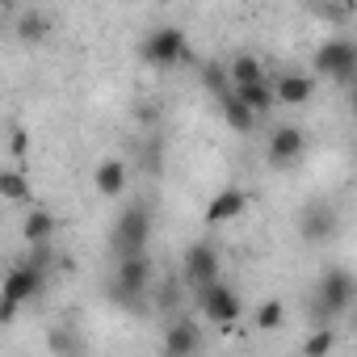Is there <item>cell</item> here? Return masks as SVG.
<instances>
[{
	"label": "cell",
	"instance_id": "obj_1",
	"mask_svg": "<svg viewBox=\"0 0 357 357\" xmlns=\"http://www.w3.org/2000/svg\"><path fill=\"white\" fill-rule=\"evenodd\" d=\"M353 303H357V278H353L349 269L332 265V269L319 278V286H315V319L332 324L336 315H349Z\"/></svg>",
	"mask_w": 357,
	"mask_h": 357
},
{
	"label": "cell",
	"instance_id": "obj_2",
	"mask_svg": "<svg viewBox=\"0 0 357 357\" xmlns=\"http://www.w3.org/2000/svg\"><path fill=\"white\" fill-rule=\"evenodd\" d=\"M147 240H151V211H147L143 202H135V206H126V211L118 215L109 244H114L118 261H126V257H143V252H147Z\"/></svg>",
	"mask_w": 357,
	"mask_h": 357
},
{
	"label": "cell",
	"instance_id": "obj_3",
	"mask_svg": "<svg viewBox=\"0 0 357 357\" xmlns=\"http://www.w3.org/2000/svg\"><path fill=\"white\" fill-rule=\"evenodd\" d=\"M185 55H190V43H185L181 26H155L139 43V59L151 63V68H172V63H181Z\"/></svg>",
	"mask_w": 357,
	"mask_h": 357
},
{
	"label": "cell",
	"instance_id": "obj_4",
	"mask_svg": "<svg viewBox=\"0 0 357 357\" xmlns=\"http://www.w3.org/2000/svg\"><path fill=\"white\" fill-rule=\"evenodd\" d=\"M315 72L328 80H357V43L344 34H332L328 43H319L315 51Z\"/></svg>",
	"mask_w": 357,
	"mask_h": 357
},
{
	"label": "cell",
	"instance_id": "obj_5",
	"mask_svg": "<svg viewBox=\"0 0 357 357\" xmlns=\"http://www.w3.org/2000/svg\"><path fill=\"white\" fill-rule=\"evenodd\" d=\"M43 282H47V273H43L38 265H17V269H9L5 294H0V298H5V307H0V324H13L17 307L43 294Z\"/></svg>",
	"mask_w": 357,
	"mask_h": 357
},
{
	"label": "cell",
	"instance_id": "obj_6",
	"mask_svg": "<svg viewBox=\"0 0 357 357\" xmlns=\"http://www.w3.org/2000/svg\"><path fill=\"white\" fill-rule=\"evenodd\" d=\"M219 273H223L219 248H215L211 240H194V244L185 248V257H181V278L194 286V294H198V290H206V286H215V282H219Z\"/></svg>",
	"mask_w": 357,
	"mask_h": 357
},
{
	"label": "cell",
	"instance_id": "obj_7",
	"mask_svg": "<svg viewBox=\"0 0 357 357\" xmlns=\"http://www.w3.org/2000/svg\"><path fill=\"white\" fill-rule=\"evenodd\" d=\"M198 307H202V315L215 324V328H236L240 324V315H244V303H240V294L231 290V286H223V282H215V286H206V290H198Z\"/></svg>",
	"mask_w": 357,
	"mask_h": 357
},
{
	"label": "cell",
	"instance_id": "obj_8",
	"mask_svg": "<svg viewBox=\"0 0 357 357\" xmlns=\"http://www.w3.org/2000/svg\"><path fill=\"white\" fill-rule=\"evenodd\" d=\"M147 286H151V257H147V252H143V257H126V261H118V269H114V286H109V294H114L118 303H139Z\"/></svg>",
	"mask_w": 357,
	"mask_h": 357
},
{
	"label": "cell",
	"instance_id": "obj_9",
	"mask_svg": "<svg viewBox=\"0 0 357 357\" xmlns=\"http://www.w3.org/2000/svg\"><path fill=\"white\" fill-rule=\"evenodd\" d=\"M303 151H307L303 126H278V130L269 135V143H265V160H269L273 168H294V164L303 160Z\"/></svg>",
	"mask_w": 357,
	"mask_h": 357
},
{
	"label": "cell",
	"instance_id": "obj_10",
	"mask_svg": "<svg viewBox=\"0 0 357 357\" xmlns=\"http://www.w3.org/2000/svg\"><path fill=\"white\" fill-rule=\"evenodd\" d=\"M336 231H340V215H336L328 202L303 206V215H298V236H303L307 244H328V240H336Z\"/></svg>",
	"mask_w": 357,
	"mask_h": 357
},
{
	"label": "cell",
	"instance_id": "obj_11",
	"mask_svg": "<svg viewBox=\"0 0 357 357\" xmlns=\"http://www.w3.org/2000/svg\"><path fill=\"white\" fill-rule=\"evenodd\" d=\"M202 349V328L194 319H172L164 328V357H194Z\"/></svg>",
	"mask_w": 357,
	"mask_h": 357
},
{
	"label": "cell",
	"instance_id": "obj_12",
	"mask_svg": "<svg viewBox=\"0 0 357 357\" xmlns=\"http://www.w3.org/2000/svg\"><path fill=\"white\" fill-rule=\"evenodd\" d=\"M248 211V194L244 190H219L211 202H206V227H219V223H231Z\"/></svg>",
	"mask_w": 357,
	"mask_h": 357
},
{
	"label": "cell",
	"instance_id": "obj_13",
	"mask_svg": "<svg viewBox=\"0 0 357 357\" xmlns=\"http://www.w3.org/2000/svg\"><path fill=\"white\" fill-rule=\"evenodd\" d=\"M126 181H130V168H126V160H101L97 164V172H93V185H97V194L101 198H122L126 194Z\"/></svg>",
	"mask_w": 357,
	"mask_h": 357
},
{
	"label": "cell",
	"instance_id": "obj_14",
	"mask_svg": "<svg viewBox=\"0 0 357 357\" xmlns=\"http://www.w3.org/2000/svg\"><path fill=\"white\" fill-rule=\"evenodd\" d=\"M273 93H278V105H307L315 97V80L303 72H282L273 80Z\"/></svg>",
	"mask_w": 357,
	"mask_h": 357
},
{
	"label": "cell",
	"instance_id": "obj_15",
	"mask_svg": "<svg viewBox=\"0 0 357 357\" xmlns=\"http://www.w3.org/2000/svg\"><path fill=\"white\" fill-rule=\"evenodd\" d=\"M55 231H59V219H55L51 211H43V206H34V211L26 215V223H22V236H26L30 248H47Z\"/></svg>",
	"mask_w": 357,
	"mask_h": 357
},
{
	"label": "cell",
	"instance_id": "obj_16",
	"mask_svg": "<svg viewBox=\"0 0 357 357\" xmlns=\"http://www.w3.org/2000/svg\"><path fill=\"white\" fill-rule=\"evenodd\" d=\"M0 198L13 202V206L34 202V190H30V181H26V172H22V168H5V172H0Z\"/></svg>",
	"mask_w": 357,
	"mask_h": 357
},
{
	"label": "cell",
	"instance_id": "obj_17",
	"mask_svg": "<svg viewBox=\"0 0 357 357\" xmlns=\"http://www.w3.org/2000/svg\"><path fill=\"white\" fill-rule=\"evenodd\" d=\"M227 76H231V89H244V84H261V80H269V76H265V63H261L257 55H236V59L227 63Z\"/></svg>",
	"mask_w": 357,
	"mask_h": 357
},
{
	"label": "cell",
	"instance_id": "obj_18",
	"mask_svg": "<svg viewBox=\"0 0 357 357\" xmlns=\"http://www.w3.org/2000/svg\"><path fill=\"white\" fill-rule=\"evenodd\" d=\"M231 93H236V97H240V101H244V105H248L257 118H261V114H269V109L278 105L273 80H261V84H244V89H231Z\"/></svg>",
	"mask_w": 357,
	"mask_h": 357
},
{
	"label": "cell",
	"instance_id": "obj_19",
	"mask_svg": "<svg viewBox=\"0 0 357 357\" xmlns=\"http://www.w3.org/2000/svg\"><path fill=\"white\" fill-rule=\"evenodd\" d=\"M219 109H223V122L236 130V135H248L252 126H257V114L236 97V93H227V97H219Z\"/></svg>",
	"mask_w": 357,
	"mask_h": 357
},
{
	"label": "cell",
	"instance_id": "obj_20",
	"mask_svg": "<svg viewBox=\"0 0 357 357\" xmlns=\"http://www.w3.org/2000/svg\"><path fill=\"white\" fill-rule=\"evenodd\" d=\"M13 30H17V38H22V43H38V38H47V30H51V17H47L43 9H22Z\"/></svg>",
	"mask_w": 357,
	"mask_h": 357
},
{
	"label": "cell",
	"instance_id": "obj_21",
	"mask_svg": "<svg viewBox=\"0 0 357 357\" xmlns=\"http://www.w3.org/2000/svg\"><path fill=\"white\" fill-rule=\"evenodd\" d=\"M336 349V328L332 324H319L307 340H303V357H328Z\"/></svg>",
	"mask_w": 357,
	"mask_h": 357
},
{
	"label": "cell",
	"instance_id": "obj_22",
	"mask_svg": "<svg viewBox=\"0 0 357 357\" xmlns=\"http://www.w3.org/2000/svg\"><path fill=\"white\" fill-rule=\"evenodd\" d=\"M252 319H257V328H261V332H278V328H282V319H286V303H282V298H265V303L257 307V315H252Z\"/></svg>",
	"mask_w": 357,
	"mask_h": 357
},
{
	"label": "cell",
	"instance_id": "obj_23",
	"mask_svg": "<svg viewBox=\"0 0 357 357\" xmlns=\"http://www.w3.org/2000/svg\"><path fill=\"white\" fill-rule=\"evenodd\" d=\"M315 13H319V17H328V22H344V17H353L357 9H353V5H319Z\"/></svg>",
	"mask_w": 357,
	"mask_h": 357
},
{
	"label": "cell",
	"instance_id": "obj_24",
	"mask_svg": "<svg viewBox=\"0 0 357 357\" xmlns=\"http://www.w3.org/2000/svg\"><path fill=\"white\" fill-rule=\"evenodd\" d=\"M9 135H13V139H9V151H13V155H17V160H22V155H26V151H30V135H26V130H22V126H13V130H9Z\"/></svg>",
	"mask_w": 357,
	"mask_h": 357
}]
</instances>
